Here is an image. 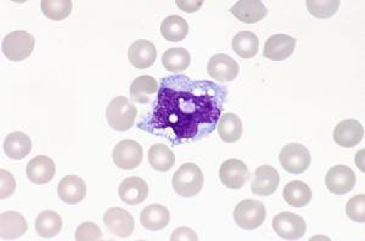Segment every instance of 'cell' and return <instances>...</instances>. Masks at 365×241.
<instances>
[{
  "mask_svg": "<svg viewBox=\"0 0 365 241\" xmlns=\"http://www.w3.org/2000/svg\"><path fill=\"white\" fill-rule=\"evenodd\" d=\"M225 99L227 89L213 82L170 76L162 79L158 103L138 127L175 145L197 142L217 128Z\"/></svg>",
  "mask_w": 365,
  "mask_h": 241,
  "instance_id": "1",
  "label": "cell"
},
{
  "mask_svg": "<svg viewBox=\"0 0 365 241\" xmlns=\"http://www.w3.org/2000/svg\"><path fill=\"white\" fill-rule=\"evenodd\" d=\"M172 185L175 192L182 198L197 195L204 187L202 170L195 163H184L173 175Z\"/></svg>",
  "mask_w": 365,
  "mask_h": 241,
  "instance_id": "2",
  "label": "cell"
},
{
  "mask_svg": "<svg viewBox=\"0 0 365 241\" xmlns=\"http://www.w3.org/2000/svg\"><path fill=\"white\" fill-rule=\"evenodd\" d=\"M138 110L125 96H117L110 101L106 108V120L117 132H127L133 127Z\"/></svg>",
  "mask_w": 365,
  "mask_h": 241,
  "instance_id": "3",
  "label": "cell"
},
{
  "mask_svg": "<svg viewBox=\"0 0 365 241\" xmlns=\"http://www.w3.org/2000/svg\"><path fill=\"white\" fill-rule=\"evenodd\" d=\"M34 37L26 31H15L9 34L1 43V51L11 61H24L29 58L34 49Z\"/></svg>",
  "mask_w": 365,
  "mask_h": 241,
  "instance_id": "4",
  "label": "cell"
},
{
  "mask_svg": "<svg viewBox=\"0 0 365 241\" xmlns=\"http://www.w3.org/2000/svg\"><path fill=\"white\" fill-rule=\"evenodd\" d=\"M266 207L258 200H242L234 210L235 223L245 230L259 228L266 220Z\"/></svg>",
  "mask_w": 365,
  "mask_h": 241,
  "instance_id": "5",
  "label": "cell"
},
{
  "mask_svg": "<svg viewBox=\"0 0 365 241\" xmlns=\"http://www.w3.org/2000/svg\"><path fill=\"white\" fill-rule=\"evenodd\" d=\"M279 161L282 168L291 175H301L311 165L309 150L299 143H290L282 148L279 155Z\"/></svg>",
  "mask_w": 365,
  "mask_h": 241,
  "instance_id": "6",
  "label": "cell"
},
{
  "mask_svg": "<svg viewBox=\"0 0 365 241\" xmlns=\"http://www.w3.org/2000/svg\"><path fill=\"white\" fill-rule=\"evenodd\" d=\"M273 228L284 240H299L307 230L302 217L292 212H282L274 217Z\"/></svg>",
  "mask_w": 365,
  "mask_h": 241,
  "instance_id": "7",
  "label": "cell"
},
{
  "mask_svg": "<svg viewBox=\"0 0 365 241\" xmlns=\"http://www.w3.org/2000/svg\"><path fill=\"white\" fill-rule=\"evenodd\" d=\"M357 177L349 166H334L325 175V185L335 195H344L356 187Z\"/></svg>",
  "mask_w": 365,
  "mask_h": 241,
  "instance_id": "8",
  "label": "cell"
},
{
  "mask_svg": "<svg viewBox=\"0 0 365 241\" xmlns=\"http://www.w3.org/2000/svg\"><path fill=\"white\" fill-rule=\"evenodd\" d=\"M113 163L120 170H130L140 166L143 148L135 140H122L113 151Z\"/></svg>",
  "mask_w": 365,
  "mask_h": 241,
  "instance_id": "9",
  "label": "cell"
},
{
  "mask_svg": "<svg viewBox=\"0 0 365 241\" xmlns=\"http://www.w3.org/2000/svg\"><path fill=\"white\" fill-rule=\"evenodd\" d=\"M220 178V182L228 189H241L250 179L249 168L241 160L230 158L222 163Z\"/></svg>",
  "mask_w": 365,
  "mask_h": 241,
  "instance_id": "10",
  "label": "cell"
},
{
  "mask_svg": "<svg viewBox=\"0 0 365 241\" xmlns=\"http://www.w3.org/2000/svg\"><path fill=\"white\" fill-rule=\"evenodd\" d=\"M104 223L110 233L120 237H130L135 228L133 216L120 207L108 208L105 212Z\"/></svg>",
  "mask_w": 365,
  "mask_h": 241,
  "instance_id": "11",
  "label": "cell"
},
{
  "mask_svg": "<svg viewBox=\"0 0 365 241\" xmlns=\"http://www.w3.org/2000/svg\"><path fill=\"white\" fill-rule=\"evenodd\" d=\"M280 175L278 170L272 166L258 167L253 173L252 182H251V190L255 195L270 196L277 192Z\"/></svg>",
  "mask_w": 365,
  "mask_h": 241,
  "instance_id": "12",
  "label": "cell"
},
{
  "mask_svg": "<svg viewBox=\"0 0 365 241\" xmlns=\"http://www.w3.org/2000/svg\"><path fill=\"white\" fill-rule=\"evenodd\" d=\"M207 72L217 82H232L239 75L240 67L229 55L217 54L210 58Z\"/></svg>",
  "mask_w": 365,
  "mask_h": 241,
  "instance_id": "13",
  "label": "cell"
},
{
  "mask_svg": "<svg viewBox=\"0 0 365 241\" xmlns=\"http://www.w3.org/2000/svg\"><path fill=\"white\" fill-rule=\"evenodd\" d=\"M296 39L287 34H274L267 39L263 56L272 61H284L295 51Z\"/></svg>",
  "mask_w": 365,
  "mask_h": 241,
  "instance_id": "14",
  "label": "cell"
},
{
  "mask_svg": "<svg viewBox=\"0 0 365 241\" xmlns=\"http://www.w3.org/2000/svg\"><path fill=\"white\" fill-rule=\"evenodd\" d=\"M156 58H158V49L154 46V43L150 41L140 39L129 46V63H132V66L135 68L139 70L149 68L154 65Z\"/></svg>",
  "mask_w": 365,
  "mask_h": 241,
  "instance_id": "15",
  "label": "cell"
},
{
  "mask_svg": "<svg viewBox=\"0 0 365 241\" xmlns=\"http://www.w3.org/2000/svg\"><path fill=\"white\" fill-rule=\"evenodd\" d=\"M364 128L357 120H344L334 129V140L342 148H353L361 142Z\"/></svg>",
  "mask_w": 365,
  "mask_h": 241,
  "instance_id": "16",
  "label": "cell"
},
{
  "mask_svg": "<svg viewBox=\"0 0 365 241\" xmlns=\"http://www.w3.org/2000/svg\"><path fill=\"white\" fill-rule=\"evenodd\" d=\"M237 20L247 25L261 21L268 15V9L259 0H240L230 8Z\"/></svg>",
  "mask_w": 365,
  "mask_h": 241,
  "instance_id": "17",
  "label": "cell"
},
{
  "mask_svg": "<svg viewBox=\"0 0 365 241\" xmlns=\"http://www.w3.org/2000/svg\"><path fill=\"white\" fill-rule=\"evenodd\" d=\"M118 195L125 204L139 205L148 199L149 187L144 179L129 177L120 184Z\"/></svg>",
  "mask_w": 365,
  "mask_h": 241,
  "instance_id": "18",
  "label": "cell"
},
{
  "mask_svg": "<svg viewBox=\"0 0 365 241\" xmlns=\"http://www.w3.org/2000/svg\"><path fill=\"white\" fill-rule=\"evenodd\" d=\"M87 194V185L82 178L77 175L63 177L58 185V195L63 202L68 205L79 204Z\"/></svg>",
  "mask_w": 365,
  "mask_h": 241,
  "instance_id": "19",
  "label": "cell"
},
{
  "mask_svg": "<svg viewBox=\"0 0 365 241\" xmlns=\"http://www.w3.org/2000/svg\"><path fill=\"white\" fill-rule=\"evenodd\" d=\"M55 163L48 156H36L29 161L26 173L29 180L37 185H43L51 182L54 178Z\"/></svg>",
  "mask_w": 365,
  "mask_h": 241,
  "instance_id": "20",
  "label": "cell"
},
{
  "mask_svg": "<svg viewBox=\"0 0 365 241\" xmlns=\"http://www.w3.org/2000/svg\"><path fill=\"white\" fill-rule=\"evenodd\" d=\"M29 225L25 217L15 211L1 213L0 216V237L1 240H16L27 232Z\"/></svg>",
  "mask_w": 365,
  "mask_h": 241,
  "instance_id": "21",
  "label": "cell"
},
{
  "mask_svg": "<svg viewBox=\"0 0 365 241\" xmlns=\"http://www.w3.org/2000/svg\"><path fill=\"white\" fill-rule=\"evenodd\" d=\"M170 220V211L163 205H150L140 213L141 225L151 232H158L166 228Z\"/></svg>",
  "mask_w": 365,
  "mask_h": 241,
  "instance_id": "22",
  "label": "cell"
},
{
  "mask_svg": "<svg viewBox=\"0 0 365 241\" xmlns=\"http://www.w3.org/2000/svg\"><path fill=\"white\" fill-rule=\"evenodd\" d=\"M158 92V82L151 76H140L130 84V99L138 104H149L151 96Z\"/></svg>",
  "mask_w": 365,
  "mask_h": 241,
  "instance_id": "23",
  "label": "cell"
},
{
  "mask_svg": "<svg viewBox=\"0 0 365 241\" xmlns=\"http://www.w3.org/2000/svg\"><path fill=\"white\" fill-rule=\"evenodd\" d=\"M282 198L292 207H304L311 202V188L302 180H292L284 188Z\"/></svg>",
  "mask_w": 365,
  "mask_h": 241,
  "instance_id": "24",
  "label": "cell"
},
{
  "mask_svg": "<svg viewBox=\"0 0 365 241\" xmlns=\"http://www.w3.org/2000/svg\"><path fill=\"white\" fill-rule=\"evenodd\" d=\"M3 149L5 155L11 160H22L31 153L32 142L27 134L13 132L5 139Z\"/></svg>",
  "mask_w": 365,
  "mask_h": 241,
  "instance_id": "25",
  "label": "cell"
},
{
  "mask_svg": "<svg viewBox=\"0 0 365 241\" xmlns=\"http://www.w3.org/2000/svg\"><path fill=\"white\" fill-rule=\"evenodd\" d=\"M162 37L168 42H182L189 34V25L187 20L178 15H170L161 24Z\"/></svg>",
  "mask_w": 365,
  "mask_h": 241,
  "instance_id": "26",
  "label": "cell"
},
{
  "mask_svg": "<svg viewBox=\"0 0 365 241\" xmlns=\"http://www.w3.org/2000/svg\"><path fill=\"white\" fill-rule=\"evenodd\" d=\"M218 134L225 143H237L242 135V122L235 113H227L220 116Z\"/></svg>",
  "mask_w": 365,
  "mask_h": 241,
  "instance_id": "27",
  "label": "cell"
},
{
  "mask_svg": "<svg viewBox=\"0 0 365 241\" xmlns=\"http://www.w3.org/2000/svg\"><path fill=\"white\" fill-rule=\"evenodd\" d=\"M63 229V218L55 211H43L36 220V230L39 237L51 239Z\"/></svg>",
  "mask_w": 365,
  "mask_h": 241,
  "instance_id": "28",
  "label": "cell"
},
{
  "mask_svg": "<svg viewBox=\"0 0 365 241\" xmlns=\"http://www.w3.org/2000/svg\"><path fill=\"white\" fill-rule=\"evenodd\" d=\"M259 41L253 32L241 31L232 39L234 53L242 58H252L257 55Z\"/></svg>",
  "mask_w": 365,
  "mask_h": 241,
  "instance_id": "29",
  "label": "cell"
},
{
  "mask_svg": "<svg viewBox=\"0 0 365 241\" xmlns=\"http://www.w3.org/2000/svg\"><path fill=\"white\" fill-rule=\"evenodd\" d=\"M150 166L158 172H168L175 166V156L173 151L165 144H155L148 153Z\"/></svg>",
  "mask_w": 365,
  "mask_h": 241,
  "instance_id": "30",
  "label": "cell"
},
{
  "mask_svg": "<svg viewBox=\"0 0 365 241\" xmlns=\"http://www.w3.org/2000/svg\"><path fill=\"white\" fill-rule=\"evenodd\" d=\"M191 56L189 51L184 48H172L162 55V65L167 71L179 72L185 71L190 66Z\"/></svg>",
  "mask_w": 365,
  "mask_h": 241,
  "instance_id": "31",
  "label": "cell"
},
{
  "mask_svg": "<svg viewBox=\"0 0 365 241\" xmlns=\"http://www.w3.org/2000/svg\"><path fill=\"white\" fill-rule=\"evenodd\" d=\"M72 6L71 0H43L41 3L43 14L53 21H63L70 16Z\"/></svg>",
  "mask_w": 365,
  "mask_h": 241,
  "instance_id": "32",
  "label": "cell"
},
{
  "mask_svg": "<svg viewBox=\"0 0 365 241\" xmlns=\"http://www.w3.org/2000/svg\"><path fill=\"white\" fill-rule=\"evenodd\" d=\"M340 0H307L306 6L312 16L318 19H329L337 13L340 8Z\"/></svg>",
  "mask_w": 365,
  "mask_h": 241,
  "instance_id": "33",
  "label": "cell"
},
{
  "mask_svg": "<svg viewBox=\"0 0 365 241\" xmlns=\"http://www.w3.org/2000/svg\"><path fill=\"white\" fill-rule=\"evenodd\" d=\"M346 213L349 216V220L357 223H364L365 222V195L353 196L352 199H349V202L346 205Z\"/></svg>",
  "mask_w": 365,
  "mask_h": 241,
  "instance_id": "34",
  "label": "cell"
},
{
  "mask_svg": "<svg viewBox=\"0 0 365 241\" xmlns=\"http://www.w3.org/2000/svg\"><path fill=\"white\" fill-rule=\"evenodd\" d=\"M75 239L76 241H99L103 239V233L99 225L87 222V223H82L77 228Z\"/></svg>",
  "mask_w": 365,
  "mask_h": 241,
  "instance_id": "35",
  "label": "cell"
},
{
  "mask_svg": "<svg viewBox=\"0 0 365 241\" xmlns=\"http://www.w3.org/2000/svg\"><path fill=\"white\" fill-rule=\"evenodd\" d=\"M0 178H1V200L6 199L9 196L13 195L16 189V182L14 175L6 170H0Z\"/></svg>",
  "mask_w": 365,
  "mask_h": 241,
  "instance_id": "36",
  "label": "cell"
},
{
  "mask_svg": "<svg viewBox=\"0 0 365 241\" xmlns=\"http://www.w3.org/2000/svg\"><path fill=\"white\" fill-rule=\"evenodd\" d=\"M199 237L192 229L187 227H180L175 229L170 235V241H197Z\"/></svg>",
  "mask_w": 365,
  "mask_h": 241,
  "instance_id": "37",
  "label": "cell"
},
{
  "mask_svg": "<svg viewBox=\"0 0 365 241\" xmlns=\"http://www.w3.org/2000/svg\"><path fill=\"white\" fill-rule=\"evenodd\" d=\"M175 3L178 5L179 9H182V10L187 11V13L197 11V10L202 6V4H204L202 0H197V1H182V0H177Z\"/></svg>",
  "mask_w": 365,
  "mask_h": 241,
  "instance_id": "38",
  "label": "cell"
}]
</instances>
